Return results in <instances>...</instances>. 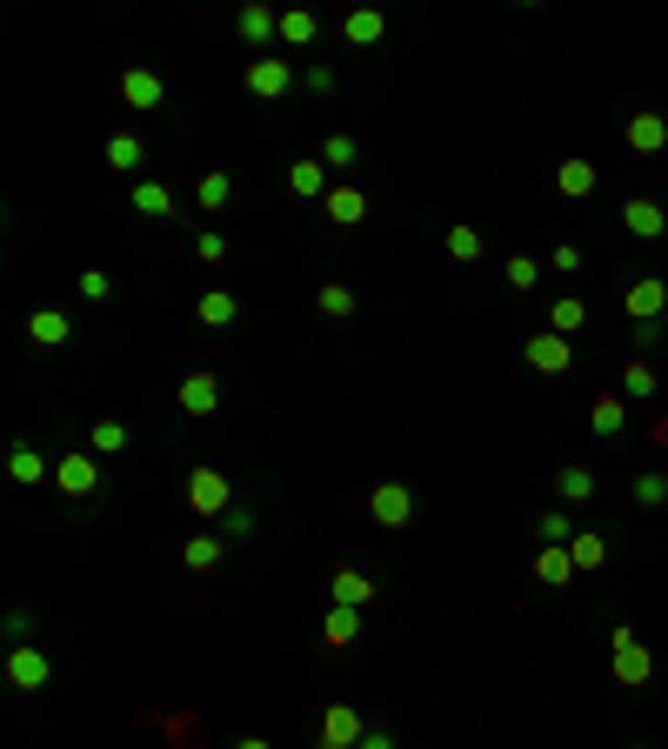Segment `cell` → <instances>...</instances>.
<instances>
[{"label":"cell","instance_id":"32","mask_svg":"<svg viewBox=\"0 0 668 749\" xmlns=\"http://www.w3.org/2000/svg\"><path fill=\"white\" fill-rule=\"evenodd\" d=\"M314 34H321V21L308 8H288L281 14V47H314Z\"/></svg>","mask_w":668,"mask_h":749},{"label":"cell","instance_id":"23","mask_svg":"<svg viewBox=\"0 0 668 749\" xmlns=\"http://www.w3.org/2000/svg\"><path fill=\"white\" fill-rule=\"evenodd\" d=\"M575 575H581V569H575L568 549H535V582H542V590H568Z\"/></svg>","mask_w":668,"mask_h":749},{"label":"cell","instance_id":"24","mask_svg":"<svg viewBox=\"0 0 668 749\" xmlns=\"http://www.w3.org/2000/svg\"><path fill=\"white\" fill-rule=\"evenodd\" d=\"M595 181H602V175H595V161H561V168H555V188H561L568 201H589Z\"/></svg>","mask_w":668,"mask_h":749},{"label":"cell","instance_id":"25","mask_svg":"<svg viewBox=\"0 0 668 749\" xmlns=\"http://www.w3.org/2000/svg\"><path fill=\"white\" fill-rule=\"evenodd\" d=\"M381 34H388V14H375V8H355V14L342 21V41H348V47H375Z\"/></svg>","mask_w":668,"mask_h":749},{"label":"cell","instance_id":"17","mask_svg":"<svg viewBox=\"0 0 668 749\" xmlns=\"http://www.w3.org/2000/svg\"><path fill=\"white\" fill-rule=\"evenodd\" d=\"M321 642H327V649H355V642H361V609L327 603V616H321Z\"/></svg>","mask_w":668,"mask_h":749},{"label":"cell","instance_id":"43","mask_svg":"<svg viewBox=\"0 0 668 749\" xmlns=\"http://www.w3.org/2000/svg\"><path fill=\"white\" fill-rule=\"evenodd\" d=\"M194 255H201V262H227V234H221V228H201V234H194Z\"/></svg>","mask_w":668,"mask_h":749},{"label":"cell","instance_id":"12","mask_svg":"<svg viewBox=\"0 0 668 749\" xmlns=\"http://www.w3.org/2000/svg\"><path fill=\"white\" fill-rule=\"evenodd\" d=\"M628 154H668V114L661 108L628 114Z\"/></svg>","mask_w":668,"mask_h":749},{"label":"cell","instance_id":"39","mask_svg":"<svg viewBox=\"0 0 668 749\" xmlns=\"http://www.w3.org/2000/svg\"><path fill=\"white\" fill-rule=\"evenodd\" d=\"M628 495H635L642 509H668V475H655V469H648V475H635V488H628Z\"/></svg>","mask_w":668,"mask_h":749},{"label":"cell","instance_id":"48","mask_svg":"<svg viewBox=\"0 0 668 749\" xmlns=\"http://www.w3.org/2000/svg\"><path fill=\"white\" fill-rule=\"evenodd\" d=\"M361 749H394V736H388V729H368V736H361Z\"/></svg>","mask_w":668,"mask_h":749},{"label":"cell","instance_id":"11","mask_svg":"<svg viewBox=\"0 0 668 749\" xmlns=\"http://www.w3.org/2000/svg\"><path fill=\"white\" fill-rule=\"evenodd\" d=\"M234 34H241L247 47H255V54H261L268 41H281V14H275V8H261V0H247V8L234 14Z\"/></svg>","mask_w":668,"mask_h":749},{"label":"cell","instance_id":"30","mask_svg":"<svg viewBox=\"0 0 668 749\" xmlns=\"http://www.w3.org/2000/svg\"><path fill=\"white\" fill-rule=\"evenodd\" d=\"M141 161H147L141 134H114V141H108V168H114V175H141Z\"/></svg>","mask_w":668,"mask_h":749},{"label":"cell","instance_id":"7","mask_svg":"<svg viewBox=\"0 0 668 749\" xmlns=\"http://www.w3.org/2000/svg\"><path fill=\"white\" fill-rule=\"evenodd\" d=\"M522 362H528L535 375H568V368H575V342L555 335V328H535V335L522 342Z\"/></svg>","mask_w":668,"mask_h":749},{"label":"cell","instance_id":"31","mask_svg":"<svg viewBox=\"0 0 668 749\" xmlns=\"http://www.w3.org/2000/svg\"><path fill=\"white\" fill-rule=\"evenodd\" d=\"M542 275H548V268H542L535 255H509V268H501V282H509L515 295H535V288H542Z\"/></svg>","mask_w":668,"mask_h":749},{"label":"cell","instance_id":"28","mask_svg":"<svg viewBox=\"0 0 668 749\" xmlns=\"http://www.w3.org/2000/svg\"><path fill=\"white\" fill-rule=\"evenodd\" d=\"M548 328H555V335H581V328H589V301H581V295H561L555 308H548Z\"/></svg>","mask_w":668,"mask_h":749},{"label":"cell","instance_id":"13","mask_svg":"<svg viewBox=\"0 0 668 749\" xmlns=\"http://www.w3.org/2000/svg\"><path fill=\"white\" fill-rule=\"evenodd\" d=\"M622 228H628L635 241H661V234H668V214H661V201L628 195V201H622Z\"/></svg>","mask_w":668,"mask_h":749},{"label":"cell","instance_id":"20","mask_svg":"<svg viewBox=\"0 0 668 749\" xmlns=\"http://www.w3.org/2000/svg\"><path fill=\"white\" fill-rule=\"evenodd\" d=\"M288 188L301 195V201H327V161H288Z\"/></svg>","mask_w":668,"mask_h":749},{"label":"cell","instance_id":"34","mask_svg":"<svg viewBox=\"0 0 668 749\" xmlns=\"http://www.w3.org/2000/svg\"><path fill=\"white\" fill-rule=\"evenodd\" d=\"M134 214L160 221V214H175V195H167L160 181H134Z\"/></svg>","mask_w":668,"mask_h":749},{"label":"cell","instance_id":"29","mask_svg":"<svg viewBox=\"0 0 668 749\" xmlns=\"http://www.w3.org/2000/svg\"><path fill=\"white\" fill-rule=\"evenodd\" d=\"M535 536H542V549H568V542H575L581 529H575V516H568L561 503H555V509H542V522H535Z\"/></svg>","mask_w":668,"mask_h":749},{"label":"cell","instance_id":"5","mask_svg":"<svg viewBox=\"0 0 668 749\" xmlns=\"http://www.w3.org/2000/svg\"><path fill=\"white\" fill-rule=\"evenodd\" d=\"M181 495H188V509H194L201 522L234 509V482H227L221 469H188V488H181Z\"/></svg>","mask_w":668,"mask_h":749},{"label":"cell","instance_id":"49","mask_svg":"<svg viewBox=\"0 0 668 749\" xmlns=\"http://www.w3.org/2000/svg\"><path fill=\"white\" fill-rule=\"evenodd\" d=\"M234 749H275V742H268V736H241Z\"/></svg>","mask_w":668,"mask_h":749},{"label":"cell","instance_id":"19","mask_svg":"<svg viewBox=\"0 0 668 749\" xmlns=\"http://www.w3.org/2000/svg\"><path fill=\"white\" fill-rule=\"evenodd\" d=\"M67 335H74V321H67L60 308H34V315H27V342H34V349H60Z\"/></svg>","mask_w":668,"mask_h":749},{"label":"cell","instance_id":"21","mask_svg":"<svg viewBox=\"0 0 668 749\" xmlns=\"http://www.w3.org/2000/svg\"><path fill=\"white\" fill-rule=\"evenodd\" d=\"M321 208H327L334 228H361V221H368V195H361V188H327Z\"/></svg>","mask_w":668,"mask_h":749},{"label":"cell","instance_id":"18","mask_svg":"<svg viewBox=\"0 0 668 749\" xmlns=\"http://www.w3.org/2000/svg\"><path fill=\"white\" fill-rule=\"evenodd\" d=\"M121 101H127V108H160V101H167L160 74H154V67H127V74H121Z\"/></svg>","mask_w":668,"mask_h":749},{"label":"cell","instance_id":"35","mask_svg":"<svg viewBox=\"0 0 668 749\" xmlns=\"http://www.w3.org/2000/svg\"><path fill=\"white\" fill-rule=\"evenodd\" d=\"M568 555H575V569H581V575H595V569L609 562V542H602V536H589V529H581V536L568 542Z\"/></svg>","mask_w":668,"mask_h":749},{"label":"cell","instance_id":"3","mask_svg":"<svg viewBox=\"0 0 668 749\" xmlns=\"http://www.w3.org/2000/svg\"><path fill=\"white\" fill-rule=\"evenodd\" d=\"M101 482H108V475H101V455H94V449H67V455L54 462V488H60V495H74V503L101 495Z\"/></svg>","mask_w":668,"mask_h":749},{"label":"cell","instance_id":"8","mask_svg":"<svg viewBox=\"0 0 668 749\" xmlns=\"http://www.w3.org/2000/svg\"><path fill=\"white\" fill-rule=\"evenodd\" d=\"M361 736H368V723H361L355 703H327L321 709V749H361Z\"/></svg>","mask_w":668,"mask_h":749},{"label":"cell","instance_id":"51","mask_svg":"<svg viewBox=\"0 0 668 749\" xmlns=\"http://www.w3.org/2000/svg\"><path fill=\"white\" fill-rule=\"evenodd\" d=\"M628 749H642V742H628Z\"/></svg>","mask_w":668,"mask_h":749},{"label":"cell","instance_id":"37","mask_svg":"<svg viewBox=\"0 0 668 749\" xmlns=\"http://www.w3.org/2000/svg\"><path fill=\"white\" fill-rule=\"evenodd\" d=\"M321 161H327V168H355V161H361V141H355V134H327V141H321Z\"/></svg>","mask_w":668,"mask_h":749},{"label":"cell","instance_id":"4","mask_svg":"<svg viewBox=\"0 0 668 749\" xmlns=\"http://www.w3.org/2000/svg\"><path fill=\"white\" fill-rule=\"evenodd\" d=\"M368 516H375V529H408L414 516H422V503H414V482H375Z\"/></svg>","mask_w":668,"mask_h":749},{"label":"cell","instance_id":"38","mask_svg":"<svg viewBox=\"0 0 668 749\" xmlns=\"http://www.w3.org/2000/svg\"><path fill=\"white\" fill-rule=\"evenodd\" d=\"M227 201H234V175H221V168H214V175H201V208H208V214H221Z\"/></svg>","mask_w":668,"mask_h":749},{"label":"cell","instance_id":"46","mask_svg":"<svg viewBox=\"0 0 668 749\" xmlns=\"http://www.w3.org/2000/svg\"><path fill=\"white\" fill-rule=\"evenodd\" d=\"M301 88H308V95H327V88H334V67H308Z\"/></svg>","mask_w":668,"mask_h":749},{"label":"cell","instance_id":"22","mask_svg":"<svg viewBox=\"0 0 668 749\" xmlns=\"http://www.w3.org/2000/svg\"><path fill=\"white\" fill-rule=\"evenodd\" d=\"M589 429H595V436H622V429H628V395H622V388L595 395V408H589Z\"/></svg>","mask_w":668,"mask_h":749},{"label":"cell","instance_id":"47","mask_svg":"<svg viewBox=\"0 0 668 749\" xmlns=\"http://www.w3.org/2000/svg\"><path fill=\"white\" fill-rule=\"evenodd\" d=\"M648 442H655V449H668V415H655V422H648Z\"/></svg>","mask_w":668,"mask_h":749},{"label":"cell","instance_id":"50","mask_svg":"<svg viewBox=\"0 0 668 749\" xmlns=\"http://www.w3.org/2000/svg\"><path fill=\"white\" fill-rule=\"evenodd\" d=\"M661 175H668V154H661Z\"/></svg>","mask_w":668,"mask_h":749},{"label":"cell","instance_id":"41","mask_svg":"<svg viewBox=\"0 0 668 749\" xmlns=\"http://www.w3.org/2000/svg\"><path fill=\"white\" fill-rule=\"evenodd\" d=\"M88 449H94V455H121V449H127V429H121V422H94Z\"/></svg>","mask_w":668,"mask_h":749},{"label":"cell","instance_id":"44","mask_svg":"<svg viewBox=\"0 0 668 749\" xmlns=\"http://www.w3.org/2000/svg\"><path fill=\"white\" fill-rule=\"evenodd\" d=\"M221 536H227V542H241V536H255V509H241V503H234V509L221 516Z\"/></svg>","mask_w":668,"mask_h":749},{"label":"cell","instance_id":"45","mask_svg":"<svg viewBox=\"0 0 668 749\" xmlns=\"http://www.w3.org/2000/svg\"><path fill=\"white\" fill-rule=\"evenodd\" d=\"M548 268H555V275H581V247H575V241H561L555 255H548Z\"/></svg>","mask_w":668,"mask_h":749},{"label":"cell","instance_id":"26","mask_svg":"<svg viewBox=\"0 0 668 749\" xmlns=\"http://www.w3.org/2000/svg\"><path fill=\"white\" fill-rule=\"evenodd\" d=\"M234 315H241V301H234L227 288H208V295L194 301V321H201V328H234Z\"/></svg>","mask_w":668,"mask_h":749},{"label":"cell","instance_id":"42","mask_svg":"<svg viewBox=\"0 0 668 749\" xmlns=\"http://www.w3.org/2000/svg\"><path fill=\"white\" fill-rule=\"evenodd\" d=\"M74 288H80V301H108V295H114V282H108L101 268H80V275H74Z\"/></svg>","mask_w":668,"mask_h":749},{"label":"cell","instance_id":"36","mask_svg":"<svg viewBox=\"0 0 668 749\" xmlns=\"http://www.w3.org/2000/svg\"><path fill=\"white\" fill-rule=\"evenodd\" d=\"M355 308H361L355 288H342V282H327V288H321V315H327V321H355Z\"/></svg>","mask_w":668,"mask_h":749},{"label":"cell","instance_id":"9","mask_svg":"<svg viewBox=\"0 0 668 749\" xmlns=\"http://www.w3.org/2000/svg\"><path fill=\"white\" fill-rule=\"evenodd\" d=\"M622 315H628V321H661V315H668V282H661V275H635V282L622 288Z\"/></svg>","mask_w":668,"mask_h":749},{"label":"cell","instance_id":"16","mask_svg":"<svg viewBox=\"0 0 668 749\" xmlns=\"http://www.w3.org/2000/svg\"><path fill=\"white\" fill-rule=\"evenodd\" d=\"M555 503H561V509H581V503H595V469H581V462L555 469Z\"/></svg>","mask_w":668,"mask_h":749},{"label":"cell","instance_id":"6","mask_svg":"<svg viewBox=\"0 0 668 749\" xmlns=\"http://www.w3.org/2000/svg\"><path fill=\"white\" fill-rule=\"evenodd\" d=\"M8 683H14L21 696H41V690L54 683V662H47L41 642H14V649H8Z\"/></svg>","mask_w":668,"mask_h":749},{"label":"cell","instance_id":"40","mask_svg":"<svg viewBox=\"0 0 668 749\" xmlns=\"http://www.w3.org/2000/svg\"><path fill=\"white\" fill-rule=\"evenodd\" d=\"M448 255H455V262H481V234H475L468 221L448 228Z\"/></svg>","mask_w":668,"mask_h":749},{"label":"cell","instance_id":"1","mask_svg":"<svg viewBox=\"0 0 668 749\" xmlns=\"http://www.w3.org/2000/svg\"><path fill=\"white\" fill-rule=\"evenodd\" d=\"M609 670H615V683L622 690H642L648 676H655V656H648V642L622 623V629H609Z\"/></svg>","mask_w":668,"mask_h":749},{"label":"cell","instance_id":"15","mask_svg":"<svg viewBox=\"0 0 668 749\" xmlns=\"http://www.w3.org/2000/svg\"><path fill=\"white\" fill-rule=\"evenodd\" d=\"M8 475H14L21 488H41V482H54V462H47L34 442H14V449H8Z\"/></svg>","mask_w":668,"mask_h":749},{"label":"cell","instance_id":"2","mask_svg":"<svg viewBox=\"0 0 668 749\" xmlns=\"http://www.w3.org/2000/svg\"><path fill=\"white\" fill-rule=\"evenodd\" d=\"M241 80H247V95H255V101H288V95L301 88V74H294L288 54H255Z\"/></svg>","mask_w":668,"mask_h":749},{"label":"cell","instance_id":"14","mask_svg":"<svg viewBox=\"0 0 668 749\" xmlns=\"http://www.w3.org/2000/svg\"><path fill=\"white\" fill-rule=\"evenodd\" d=\"M327 596L342 603V609H368V603H375V575H368V569H334Z\"/></svg>","mask_w":668,"mask_h":749},{"label":"cell","instance_id":"27","mask_svg":"<svg viewBox=\"0 0 668 749\" xmlns=\"http://www.w3.org/2000/svg\"><path fill=\"white\" fill-rule=\"evenodd\" d=\"M221 555H227V536H188V542H181V562H188L194 575L221 569Z\"/></svg>","mask_w":668,"mask_h":749},{"label":"cell","instance_id":"10","mask_svg":"<svg viewBox=\"0 0 668 749\" xmlns=\"http://www.w3.org/2000/svg\"><path fill=\"white\" fill-rule=\"evenodd\" d=\"M175 401H181V415H194V422H208V415L221 408V375H208V368H194V375H181V388H175Z\"/></svg>","mask_w":668,"mask_h":749},{"label":"cell","instance_id":"33","mask_svg":"<svg viewBox=\"0 0 668 749\" xmlns=\"http://www.w3.org/2000/svg\"><path fill=\"white\" fill-rule=\"evenodd\" d=\"M655 382H661V375H655V362H648V355H635V362L622 368V395H628V401H648V395H655Z\"/></svg>","mask_w":668,"mask_h":749}]
</instances>
